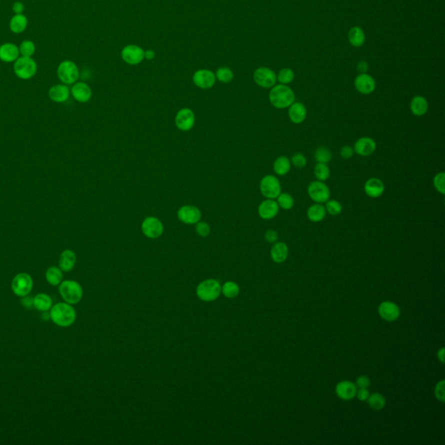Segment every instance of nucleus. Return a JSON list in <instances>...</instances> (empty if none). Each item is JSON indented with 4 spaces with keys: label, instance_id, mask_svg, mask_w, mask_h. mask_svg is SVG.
Here are the masks:
<instances>
[{
    "label": "nucleus",
    "instance_id": "obj_1",
    "mask_svg": "<svg viewBox=\"0 0 445 445\" xmlns=\"http://www.w3.org/2000/svg\"><path fill=\"white\" fill-rule=\"evenodd\" d=\"M50 318L56 326L69 327L76 320V310L68 302H58L50 308Z\"/></svg>",
    "mask_w": 445,
    "mask_h": 445
},
{
    "label": "nucleus",
    "instance_id": "obj_20",
    "mask_svg": "<svg viewBox=\"0 0 445 445\" xmlns=\"http://www.w3.org/2000/svg\"><path fill=\"white\" fill-rule=\"evenodd\" d=\"M376 148V144L375 140H372L368 136H362L358 140H356L354 144V152L358 155L362 156H367L372 155Z\"/></svg>",
    "mask_w": 445,
    "mask_h": 445
},
{
    "label": "nucleus",
    "instance_id": "obj_4",
    "mask_svg": "<svg viewBox=\"0 0 445 445\" xmlns=\"http://www.w3.org/2000/svg\"><path fill=\"white\" fill-rule=\"evenodd\" d=\"M221 286L215 279H207L196 287V296L204 302L215 301L221 294Z\"/></svg>",
    "mask_w": 445,
    "mask_h": 445
},
{
    "label": "nucleus",
    "instance_id": "obj_10",
    "mask_svg": "<svg viewBox=\"0 0 445 445\" xmlns=\"http://www.w3.org/2000/svg\"><path fill=\"white\" fill-rule=\"evenodd\" d=\"M308 194L310 200L318 204L326 203L330 200V190L322 181H313L308 186Z\"/></svg>",
    "mask_w": 445,
    "mask_h": 445
},
{
    "label": "nucleus",
    "instance_id": "obj_31",
    "mask_svg": "<svg viewBox=\"0 0 445 445\" xmlns=\"http://www.w3.org/2000/svg\"><path fill=\"white\" fill-rule=\"evenodd\" d=\"M34 306L35 309L42 312H48L52 307V298L46 293H40L34 298Z\"/></svg>",
    "mask_w": 445,
    "mask_h": 445
},
{
    "label": "nucleus",
    "instance_id": "obj_11",
    "mask_svg": "<svg viewBox=\"0 0 445 445\" xmlns=\"http://www.w3.org/2000/svg\"><path fill=\"white\" fill-rule=\"evenodd\" d=\"M253 80L258 86L269 89L276 84V74L270 68L260 67L254 72Z\"/></svg>",
    "mask_w": 445,
    "mask_h": 445
},
{
    "label": "nucleus",
    "instance_id": "obj_53",
    "mask_svg": "<svg viewBox=\"0 0 445 445\" xmlns=\"http://www.w3.org/2000/svg\"><path fill=\"white\" fill-rule=\"evenodd\" d=\"M356 68H358V70L360 72V74H366V72L368 70V68H369V66H368V64L366 61H360L358 64Z\"/></svg>",
    "mask_w": 445,
    "mask_h": 445
},
{
    "label": "nucleus",
    "instance_id": "obj_40",
    "mask_svg": "<svg viewBox=\"0 0 445 445\" xmlns=\"http://www.w3.org/2000/svg\"><path fill=\"white\" fill-rule=\"evenodd\" d=\"M332 152L326 147H318L316 150L315 160L318 163L327 164L332 160Z\"/></svg>",
    "mask_w": 445,
    "mask_h": 445
},
{
    "label": "nucleus",
    "instance_id": "obj_24",
    "mask_svg": "<svg viewBox=\"0 0 445 445\" xmlns=\"http://www.w3.org/2000/svg\"><path fill=\"white\" fill-rule=\"evenodd\" d=\"M288 108H289V110H288L289 118L293 124H302L306 120L307 110H306V107L304 106V104L300 103V102H294Z\"/></svg>",
    "mask_w": 445,
    "mask_h": 445
},
{
    "label": "nucleus",
    "instance_id": "obj_56",
    "mask_svg": "<svg viewBox=\"0 0 445 445\" xmlns=\"http://www.w3.org/2000/svg\"><path fill=\"white\" fill-rule=\"evenodd\" d=\"M438 358L440 362L444 364V348H441L438 352Z\"/></svg>",
    "mask_w": 445,
    "mask_h": 445
},
{
    "label": "nucleus",
    "instance_id": "obj_52",
    "mask_svg": "<svg viewBox=\"0 0 445 445\" xmlns=\"http://www.w3.org/2000/svg\"><path fill=\"white\" fill-rule=\"evenodd\" d=\"M24 10V6L21 2L18 1V2H15L12 4V12H14V14H23Z\"/></svg>",
    "mask_w": 445,
    "mask_h": 445
},
{
    "label": "nucleus",
    "instance_id": "obj_18",
    "mask_svg": "<svg viewBox=\"0 0 445 445\" xmlns=\"http://www.w3.org/2000/svg\"><path fill=\"white\" fill-rule=\"evenodd\" d=\"M279 206L274 200H264L258 208V212L262 220H270L278 214Z\"/></svg>",
    "mask_w": 445,
    "mask_h": 445
},
{
    "label": "nucleus",
    "instance_id": "obj_25",
    "mask_svg": "<svg viewBox=\"0 0 445 445\" xmlns=\"http://www.w3.org/2000/svg\"><path fill=\"white\" fill-rule=\"evenodd\" d=\"M364 192L366 195L370 198H376L382 196L384 192V184L382 180L376 178H372L364 184Z\"/></svg>",
    "mask_w": 445,
    "mask_h": 445
},
{
    "label": "nucleus",
    "instance_id": "obj_8",
    "mask_svg": "<svg viewBox=\"0 0 445 445\" xmlns=\"http://www.w3.org/2000/svg\"><path fill=\"white\" fill-rule=\"evenodd\" d=\"M32 288H34V280L27 273H20L12 279V290L16 296L20 298L28 296Z\"/></svg>",
    "mask_w": 445,
    "mask_h": 445
},
{
    "label": "nucleus",
    "instance_id": "obj_33",
    "mask_svg": "<svg viewBox=\"0 0 445 445\" xmlns=\"http://www.w3.org/2000/svg\"><path fill=\"white\" fill-rule=\"evenodd\" d=\"M292 163L289 158L286 156H280L275 160L273 164V170L278 176H284L290 170Z\"/></svg>",
    "mask_w": 445,
    "mask_h": 445
},
{
    "label": "nucleus",
    "instance_id": "obj_44",
    "mask_svg": "<svg viewBox=\"0 0 445 445\" xmlns=\"http://www.w3.org/2000/svg\"><path fill=\"white\" fill-rule=\"evenodd\" d=\"M444 180L445 173L444 172L438 173L436 175L435 178H434V180H433V184H434L435 189L439 193H441L442 195H444L445 194Z\"/></svg>",
    "mask_w": 445,
    "mask_h": 445
},
{
    "label": "nucleus",
    "instance_id": "obj_50",
    "mask_svg": "<svg viewBox=\"0 0 445 445\" xmlns=\"http://www.w3.org/2000/svg\"><path fill=\"white\" fill-rule=\"evenodd\" d=\"M370 381L369 378H367L366 376H360L356 379V386L358 388H367L368 386H370Z\"/></svg>",
    "mask_w": 445,
    "mask_h": 445
},
{
    "label": "nucleus",
    "instance_id": "obj_6",
    "mask_svg": "<svg viewBox=\"0 0 445 445\" xmlns=\"http://www.w3.org/2000/svg\"><path fill=\"white\" fill-rule=\"evenodd\" d=\"M56 74L64 84H74L80 78V70L76 64L70 60L62 61L58 66Z\"/></svg>",
    "mask_w": 445,
    "mask_h": 445
},
{
    "label": "nucleus",
    "instance_id": "obj_17",
    "mask_svg": "<svg viewBox=\"0 0 445 445\" xmlns=\"http://www.w3.org/2000/svg\"><path fill=\"white\" fill-rule=\"evenodd\" d=\"M380 316L387 322H393L398 318L400 316V308L395 302L386 301L382 302L378 307Z\"/></svg>",
    "mask_w": 445,
    "mask_h": 445
},
{
    "label": "nucleus",
    "instance_id": "obj_14",
    "mask_svg": "<svg viewBox=\"0 0 445 445\" xmlns=\"http://www.w3.org/2000/svg\"><path fill=\"white\" fill-rule=\"evenodd\" d=\"M124 61L130 66H136L141 63L144 58V50L136 44H129L124 47L121 52Z\"/></svg>",
    "mask_w": 445,
    "mask_h": 445
},
{
    "label": "nucleus",
    "instance_id": "obj_7",
    "mask_svg": "<svg viewBox=\"0 0 445 445\" xmlns=\"http://www.w3.org/2000/svg\"><path fill=\"white\" fill-rule=\"evenodd\" d=\"M260 192L264 198L275 200L281 193V184L276 176L266 175L260 181Z\"/></svg>",
    "mask_w": 445,
    "mask_h": 445
},
{
    "label": "nucleus",
    "instance_id": "obj_21",
    "mask_svg": "<svg viewBox=\"0 0 445 445\" xmlns=\"http://www.w3.org/2000/svg\"><path fill=\"white\" fill-rule=\"evenodd\" d=\"M70 90L66 84H55L50 88L48 92V96L52 101L55 103H64L70 98Z\"/></svg>",
    "mask_w": 445,
    "mask_h": 445
},
{
    "label": "nucleus",
    "instance_id": "obj_15",
    "mask_svg": "<svg viewBox=\"0 0 445 445\" xmlns=\"http://www.w3.org/2000/svg\"><path fill=\"white\" fill-rule=\"evenodd\" d=\"M192 80L196 87L203 90H207L210 89L216 83V76L212 70L202 69L196 70L193 75Z\"/></svg>",
    "mask_w": 445,
    "mask_h": 445
},
{
    "label": "nucleus",
    "instance_id": "obj_47",
    "mask_svg": "<svg viewBox=\"0 0 445 445\" xmlns=\"http://www.w3.org/2000/svg\"><path fill=\"white\" fill-rule=\"evenodd\" d=\"M444 380H442L440 382H438V384L436 386L435 396L438 400L440 402H444L445 401V390H444Z\"/></svg>",
    "mask_w": 445,
    "mask_h": 445
},
{
    "label": "nucleus",
    "instance_id": "obj_12",
    "mask_svg": "<svg viewBox=\"0 0 445 445\" xmlns=\"http://www.w3.org/2000/svg\"><path fill=\"white\" fill-rule=\"evenodd\" d=\"M178 218L184 224H196L202 218V212L196 206H184L178 210Z\"/></svg>",
    "mask_w": 445,
    "mask_h": 445
},
{
    "label": "nucleus",
    "instance_id": "obj_41",
    "mask_svg": "<svg viewBox=\"0 0 445 445\" xmlns=\"http://www.w3.org/2000/svg\"><path fill=\"white\" fill-rule=\"evenodd\" d=\"M18 49H20V54L21 56L32 58L35 54L36 46H35V44L32 40H24L23 42L20 44Z\"/></svg>",
    "mask_w": 445,
    "mask_h": 445
},
{
    "label": "nucleus",
    "instance_id": "obj_29",
    "mask_svg": "<svg viewBox=\"0 0 445 445\" xmlns=\"http://www.w3.org/2000/svg\"><path fill=\"white\" fill-rule=\"evenodd\" d=\"M326 210L321 204L316 203L309 207L307 210V216L310 221L313 222H321L326 216Z\"/></svg>",
    "mask_w": 445,
    "mask_h": 445
},
{
    "label": "nucleus",
    "instance_id": "obj_28",
    "mask_svg": "<svg viewBox=\"0 0 445 445\" xmlns=\"http://www.w3.org/2000/svg\"><path fill=\"white\" fill-rule=\"evenodd\" d=\"M428 104L426 98L416 96L410 102V110L414 116H422L428 112Z\"/></svg>",
    "mask_w": 445,
    "mask_h": 445
},
{
    "label": "nucleus",
    "instance_id": "obj_3",
    "mask_svg": "<svg viewBox=\"0 0 445 445\" xmlns=\"http://www.w3.org/2000/svg\"><path fill=\"white\" fill-rule=\"evenodd\" d=\"M60 296L64 302L70 304H76L83 298V289L78 282L74 280H66L58 286Z\"/></svg>",
    "mask_w": 445,
    "mask_h": 445
},
{
    "label": "nucleus",
    "instance_id": "obj_26",
    "mask_svg": "<svg viewBox=\"0 0 445 445\" xmlns=\"http://www.w3.org/2000/svg\"><path fill=\"white\" fill-rule=\"evenodd\" d=\"M76 262V254L72 250H66L60 254L58 264H60V268L62 270V272H70L72 270L74 269Z\"/></svg>",
    "mask_w": 445,
    "mask_h": 445
},
{
    "label": "nucleus",
    "instance_id": "obj_19",
    "mask_svg": "<svg viewBox=\"0 0 445 445\" xmlns=\"http://www.w3.org/2000/svg\"><path fill=\"white\" fill-rule=\"evenodd\" d=\"M70 94L76 101L84 104L90 101L92 96V92L87 84L76 82L70 89Z\"/></svg>",
    "mask_w": 445,
    "mask_h": 445
},
{
    "label": "nucleus",
    "instance_id": "obj_27",
    "mask_svg": "<svg viewBox=\"0 0 445 445\" xmlns=\"http://www.w3.org/2000/svg\"><path fill=\"white\" fill-rule=\"evenodd\" d=\"M289 254V249L286 242H276L270 250L272 260L275 262L281 264L284 262Z\"/></svg>",
    "mask_w": 445,
    "mask_h": 445
},
{
    "label": "nucleus",
    "instance_id": "obj_43",
    "mask_svg": "<svg viewBox=\"0 0 445 445\" xmlns=\"http://www.w3.org/2000/svg\"><path fill=\"white\" fill-rule=\"evenodd\" d=\"M326 212L329 213L332 216H338L342 212V204L336 200H328L326 203Z\"/></svg>",
    "mask_w": 445,
    "mask_h": 445
},
{
    "label": "nucleus",
    "instance_id": "obj_48",
    "mask_svg": "<svg viewBox=\"0 0 445 445\" xmlns=\"http://www.w3.org/2000/svg\"><path fill=\"white\" fill-rule=\"evenodd\" d=\"M264 238L270 244H275L278 240V234L274 230H268L264 233Z\"/></svg>",
    "mask_w": 445,
    "mask_h": 445
},
{
    "label": "nucleus",
    "instance_id": "obj_45",
    "mask_svg": "<svg viewBox=\"0 0 445 445\" xmlns=\"http://www.w3.org/2000/svg\"><path fill=\"white\" fill-rule=\"evenodd\" d=\"M195 226H195V230L198 236H202V238L209 236L210 233V226H209V224L203 222V221H200V222H196Z\"/></svg>",
    "mask_w": 445,
    "mask_h": 445
},
{
    "label": "nucleus",
    "instance_id": "obj_22",
    "mask_svg": "<svg viewBox=\"0 0 445 445\" xmlns=\"http://www.w3.org/2000/svg\"><path fill=\"white\" fill-rule=\"evenodd\" d=\"M356 386L350 381H342L336 386V394L339 398L349 401L354 398L356 394Z\"/></svg>",
    "mask_w": 445,
    "mask_h": 445
},
{
    "label": "nucleus",
    "instance_id": "obj_39",
    "mask_svg": "<svg viewBox=\"0 0 445 445\" xmlns=\"http://www.w3.org/2000/svg\"><path fill=\"white\" fill-rule=\"evenodd\" d=\"M276 203L278 204L279 208L290 210L294 206V198L289 193L281 192L276 198Z\"/></svg>",
    "mask_w": 445,
    "mask_h": 445
},
{
    "label": "nucleus",
    "instance_id": "obj_42",
    "mask_svg": "<svg viewBox=\"0 0 445 445\" xmlns=\"http://www.w3.org/2000/svg\"><path fill=\"white\" fill-rule=\"evenodd\" d=\"M294 72L290 68H284L279 72L276 75V81H278L281 84H287L292 83L294 80Z\"/></svg>",
    "mask_w": 445,
    "mask_h": 445
},
{
    "label": "nucleus",
    "instance_id": "obj_49",
    "mask_svg": "<svg viewBox=\"0 0 445 445\" xmlns=\"http://www.w3.org/2000/svg\"><path fill=\"white\" fill-rule=\"evenodd\" d=\"M354 152H354V149H353L352 147L350 146H342L341 148L340 155L344 160H350V158H352Z\"/></svg>",
    "mask_w": 445,
    "mask_h": 445
},
{
    "label": "nucleus",
    "instance_id": "obj_36",
    "mask_svg": "<svg viewBox=\"0 0 445 445\" xmlns=\"http://www.w3.org/2000/svg\"><path fill=\"white\" fill-rule=\"evenodd\" d=\"M368 404L370 408L375 410H382L386 404V400L384 396L379 394V393H373L372 395H369V398L367 399Z\"/></svg>",
    "mask_w": 445,
    "mask_h": 445
},
{
    "label": "nucleus",
    "instance_id": "obj_32",
    "mask_svg": "<svg viewBox=\"0 0 445 445\" xmlns=\"http://www.w3.org/2000/svg\"><path fill=\"white\" fill-rule=\"evenodd\" d=\"M348 40L352 46H362L366 42V34L360 27L354 26L349 30Z\"/></svg>",
    "mask_w": 445,
    "mask_h": 445
},
{
    "label": "nucleus",
    "instance_id": "obj_30",
    "mask_svg": "<svg viewBox=\"0 0 445 445\" xmlns=\"http://www.w3.org/2000/svg\"><path fill=\"white\" fill-rule=\"evenodd\" d=\"M28 26V20L23 14H15L10 18V29L14 34H22Z\"/></svg>",
    "mask_w": 445,
    "mask_h": 445
},
{
    "label": "nucleus",
    "instance_id": "obj_35",
    "mask_svg": "<svg viewBox=\"0 0 445 445\" xmlns=\"http://www.w3.org/2000/svg\"><path fill=\"white\" fill-rule=\"evenodd\" d=\"M240 286L236 282H232V281L226 282L221 288V292H222L224 296L228 298H236L240 294Z\"/></svg>",
    "mask_w": 445,
    "mask_h": 445
},
{
    "label": "nucleus",
    "instance_id": "obj_23",
    "mask_svg": "<svg viewBox=\"0 0 445 445\" xmlns=\"http://www.w3.org/2000/svg\"><path fill=\"white\" fill-rule=\"evenodd\" d=\"M20 55V49L14 44L6 43L0 46V60L4 63L15 62Z\"/></svg>",
    "mask_w": 445,
    "mask_h": 445
},
{
    "label": "nucleus",
    "instance_id": "obj_46",
    "mask_svg": "<svg viewBox=\"0 0 445 445\" xmlns=\"http://www.w3.org/2000/svg\"><path fill=\"white\" fill-rule=\"evenodd\" d=\"M290 163H292L293 166L296 168H304L307 164V160L304 154L298 152L293 155Z\"/></svg>",
    "mask_w": 445,
    "mask_h": 445
},
{
    "label": "nucleus",
    "instance_id": "obj_38",
    "mask_svg": "<svg viewBox=\"0 0 445 445\" xmlns=\"http://www.w3.org/2000/svg\"><path fill=\"white\" fill-rule=\"evenodd\" d=\"M216 80L224 84H229L232 81L234 78L232 70L228 67H220L216 70Z\"/></svg>",
    "mask_w": 445,
    "mask_h": 445
},
{
    "label": "nucleus",
    "instance_id": "obj_13",
    "mask_svg": "<svg viewBox=\"0 0 445 445\" xmlns=\"http://www.w3.org/2000/svg\"><path fill=\"white\" fill-rule=\"evenodd\" d=\"M195 114L189 108L180 109L175 116V124L178 130L189 132L195 124Z\"/></svg>",
    "mask_w": 445,
    "mask_h": 445
},
{
    "label": "nucleus",
    "instance_id": "obj_51",
    "mask_svg": "<svg viewBox=\"0 0 445 445\" xmlns=\"http://www.w3.org/2000/svg\"><path fill=\"white\" fill-rule=\"evenodd\" d=\"M369 392H368L367 388H359L358 390H356V396L360 401H366L369 398Z\"/></svg>",
    "mask_w": 445,
    "mask_h": 445
},
{
    "label": "nucleus",
    "instance_id": "obj_2",
    "mask_svg": "<svg viewBox=\"0 0 445 445\" xmlns=\"http://www.w3.org/2000/svg\"><path fill=\"white\" fill-rule=\"evenodd\" d=\"M270 103L276 109H286L295 102V94L286 84H278L272 87L269 93Z\"/></svg>",
    "mask_w": 445,
    "mask_h": 445
},
{
    "label": "nucleus",
    "instance_id": "obj_55",
    "mask_svg": "<svg viewBox=\"0 0 445 445\" xmlns=\"http://www.w3.org/2000/svg\"><path fill=\"white\" fill-rule=\"evenodd\" d=\"M156 56L155 52L152 50H148L144 52V58L148 60H152Z\"/></svg>",
    "mask_w": 445,
    "mask_h": 445
},
{
    "label": "nucleus",
    "instance_id": "obj_34",
    "mask_svg": "<svg viewBox=\"0 0 445 445\" xmlns=\"http://www.w3.org/2000/svg\"><path fill=\"white\" fill-rule=\"evenodd\" d=\"M46 278L50 286H60V282L63 281V272L62 270L55 266H52L47 270L46 272Z\"/></svg>",
    "mask_w": 445,
    "mask_h": 445
},
{
    "label": "nucleus",
    "instance_id": "obj_9",
    "mask_svg": "<svg viewBox=\"0 0 445 445\" xmlns=\"http://www.w3.org/2000/svg\"><path fill=\"white\" fill-rule=\"evenodd\" d=\"M141 230L144 235L146 238L150 240H156L163 235L164 228L163 222L158 218L148 216L142 222Z\"/></svg>",
    "mask_w": 445,
    "mask_h": 445
},
{
    "label": "nucleus",
    "instance_id": "obj_54",
    "mask_svg": "<svg viewBox=\"0 0 445 445\" xmlns=\"http://www.w3.org/2000/svg\"><path fill=\"white\" fill-rule=\"evenodd\" d=\"M22 304H23V306H24V307H26V308H30L32 306H34V298H30V296H24V299L22 300Z\"/></svg>",
    "mask_w": 445,
    "mask_h": 445
},
{
    "label": "nucleus",
    "instance_id": "obj_37",
    "mask_svg": "<svg viewBox=\"0 0 445 445\" xmlns=\"http://www.w3.org/2000/svg\"><path fill=\"white\" fill-rule=\"evenodd\" d=\"M314 175L318 181H326L330 175V170L327 164L318 163L314 168Z\"/></svg>",
    "mask_w": 445,
    "mask_h": 445
},
{
    "label": "nucleus",
    "instance_id": "obj_5",
    "mask_svg": "<svg viewBox=\"0 0 445 445\" xmlns=\"http://www.w3.org/2000/svg\"><path fill=\"white\" fill-rule=\"evenodd\" d=\"M14 70L15 75L20 80H30L37 74V63L32 58L20 56L14 62Z\"/></svg>",
    "mask_w": 445,
    "mask_h": 445
},
{
    "label": "nucleus",
    "instance_id": "obj_16",
    "mask_svg": "<svg viewBox=\"0 0 445 445\" xmlns=\"http://www.w3.org/2000/svg\"><path fill=\"white\" fill-rule=\"evenodd\" d=\"M354 86L358 92L368 95L375 90L376 81L369 74H361L356 78Z\"/></svg>",
    "mask_w": 445,
    "mask_h": 445
}]
</instances>
